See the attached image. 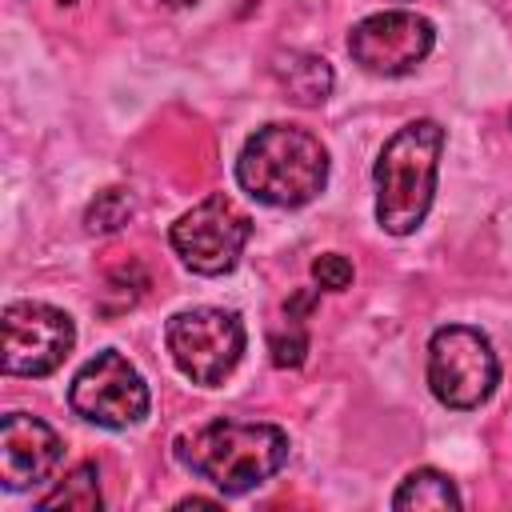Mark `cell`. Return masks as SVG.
<instances>
[{"label": "cell", "mask_w": 512, "mask_h": 512, "mask_svg": "<svg viewBox=\"0 0 512 512\" xmlns=\"http://www.w3.org/2000/svg\"><path fill=\"white\" fill-rule=\"evenodd\" d=\"M288 432L264 420H212L176 440V460L224 496H244L288 464Z\"/></svg>", "instance_id": "obj_1"}, {"label": "cell", "mask_w": 512, "mask_h": 512, "mask_svg": "<svg viewBox=\"0 0 512 512\" xmlns=\"http://www.w3.org/2000/svg\"><path fill=\"white\" fill-rule=\"evenodd\" d=\"M236 184L260 204L300 208L328 184V148L300 124H264L236 156Z\"/></svg>", "instance_id": "obj_2"}, {"label": "cell", "mask_w": 512, "mask_h": 512, "mask_svg": "<svg viewBox=\"0 0 512 512\" xmlns=\"http://www.w3.org/2000/svg\"><path fill=\"white\" fill-rule=\"evenodd\" d=\"M444 128L436 120H408L376 156V224L388 236H412L436 196Z\"/></svg>", "instance_id": "obj_3"}, {"label": "cell", "mask_w": 512, "mask_h": 512, "mask_svg": "<svg viewBox=\"0 0 512 512\" xmlns=\"http://www.w3.org/2000/svg\"><path fill=\"white\" fill-rule=\"evenodd\" d=\"M500 384L492 340L468 324H444L428 340V388L444 408L472 412Z\"/></svg>", "instance_id": "obj_4"}, {"label": "cell", "mask_w": 512, "mask_h": 512, "mask_svg": "<svg viewBox=\"0 0 512 512\" xmlns=\"http://www.w3.org/2000/svg\"><path fill=\"white\" fill-rule=\"evenodd\" d=\"M172 364L200 388L224 384L244 356V320L228 308H184L164 324Z\"/></svg>", "instance_id": "obj_5"}, {"label": "cell", "mask_w": 512, "mask_h": 512, "mask_svg": "<svg viewBox=\"0 0 512 512\" xmlns=\"http://www.w3.org/2000/svg\"><path fill=\"white\" fill-rule=\"evenodd\" d=\"M248 236H252L248 212L232 196L212 192L196 208L176 216V224L168 232V244H172V252L180 256V264L188 272H196V276H224V272L236 268Z\"/></svg>", "instance_id": "obj_6"}, {"label": "cell", "mask_w": 512, "mask_h": 512, "mask_svg": "<svg viewBox=\"0 0 512 512\" xmlns=\"http://www.w3.org/2000/svg\"><path fill=\"white\" fill-rule=\"evenodd\" d=\"M68 404L88 424L128 428V424H140L148 416L152 396H148V384L136 372V364L124 352L104 348L76 372V380L68 388Z\"/></svg>", "instance_id": "obj_7"}, {"label": "cell", "mask_w": 512, "mask_h": 512, "mask_svg": "<svg viewBox=\"0 0 512 512\" xmlns=\"http://www.w3.org/2000/svg\"><path fill=\"white\" fill-rule=\"evenodd\" d=\"M436 44V28L428 16L408 8H388L364 16L348 32V56L372 76H408L416 72Z\"/></svg>", "instance_id": "obj_8"}, {"label": "cell", "mask_w": 512, "mask_h": 512, "mask_svg": "<svg viewBox=\"0 0 512 512\" xmlns=\"http://www.w3.org/2000/svg\"><path fill=\"white\" fill-rule=\"evenodd\" d=\"M76 344V324L68 312L44 300H12L4 308V372L8 376H48Z\"/></svg>", "instance_id": "obj_9"}, {"label": "cell", "mask_w": 512, "mask_h": 512, "mask_svg": "<svg viewBox=\"0 0 512 512\" xmlns=\"http://www.w3.org/2000/svg\"><path fill=\"white\" fill-rule=\"evenodd\" d=\"M64 456V440L52 424L28 412H8L0 420V484L8 492L44 484Z\"/></svg>", "instance_id": "obj_10"}, {"label": "cell", "mask_w": 512, "mask_h": 512, "mask_svg": "<svg viewBox=\"0 0 512 512\" xmlns=\"http://www.w3.org/2000/svg\"><path fill=\"white\" fill-rule=\"evenodd\" d=\"M272 76H276V84L288 92V100L300 104V108L324 104L328 92H332V84H336L332 64H328L324 56H316V52H296V48L272 56Z\"/></svg>", "instance_id": "obj_11"}, {"label": "cell", "mask_w": 512, "mask_h": 512, "mask_svg": "<svg viewBox=\"0 0 512 512\" xmlns=\"http://www.w3.org/2000/svg\"><path fill=\"white\" fill-rule=\"evenodd\" d=\"M464 500H460V488L452 484L448 472L440 468H416L400 480V488L392 492V508L396 512H420V508H436V512H456Z\"/></svg>", "instance_id": "obj_12"}, {"label": "cell", "mask_w": 512, "mask_h": 512, "mask_svg": "<svg viewBox=\"0 0 512 512\" xmlns=\"http://www.w3.org/2000/svg\"><path fill=\"white\" fill-rule=\"evenodd\" d=\"M100 504H104V496H100V472H96V464L92 460H84V464H76L48 496H40L36 500V508H44V512H52V508H72V512H100Z\"/></svg>", "instance_id": "obj_13"}, {"label": "cell", "mask_w": 512, "mask_h": 512, "mask_svg": "<svg viewBox=\"0 0 512 512\" xmlns=\"http://www.w3.org/2000/svg\"><path fill=\"white\" fill-rule=\"evenodd\" d=\"M132 212H136V204H132L128 188H104L84 208V228L88 232H120L132 220Z\"/></svg>", "instance_id": "obj_14"}, {"label": "cell", "mask_w": 512, "mask_h": 512, "mask_svg": "<svg viewBox=\"0 0 512 512\" xmlns=\"http://www.w3.org/2000/svg\"><path fill=\"white\" fill-rule=\"evenodd\" d=\"M284 320L288 324L268 336V352H272L276 368H300L308 356V328H304V320H292V316H284Z\"/></svg>", "instance_id": "obj_15"}, {"label": "cell", "mask_w": 512, "mask_h": 512, "mask_svg": "<svg viewBox=\"0 0 512 512\" xmlns=\"http://www.w3.org/2000/svg\"><path fill=\"white\" fill-rule=\"evenodd\" d=\"M352 260L348 256H340V252H320L316 260H312V280H316V288H324V292H344L348 284H352Z\"/></svg>", "instance_id": "obj_16"}, {"label": "cell", "mask_w": 512, "mask_h": 512, "mask_svg": "<svg viewBox=\"0 0 512 512\" xmlns=\"http://www.w3.org/2000/svg\"><path fill=\"white\" fill-rule=\"evenodd\" d=\"M176 508H220V504L204 500V496H184V500H176Z\"/></svg>", "instance_id": "obj_17"}, {"label": "cell", "mask_w": 512, "mask_h": 512, "mask_svg": "<svg viewBox=\"0 0 512 512\" xmlns=\"http://www.w3.org/2000/svg\"><path fill=\"white\" fill-rule=\"evenodd\" d=\"M160 4H172V8H188V4H196V0H160Z\"/></svg>", "instance_id": "obj_18"}, {"label": "cell", "mask_w": 512, "mask_h": 512, "mask_svg": "<svg viewBox=\"0 0 512 512\" xmlns=\"http://www.w3.org/2000/svg\"><path fill=\"white\" fill-rule=\"evenodd\" d=\"M60 4H76V0H60Z\"/></svg>", "instance_id": "obj_19"}]
</instances>
